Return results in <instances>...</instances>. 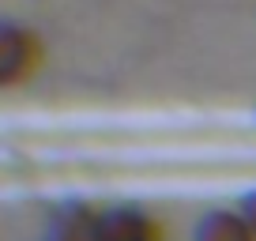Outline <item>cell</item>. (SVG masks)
Listing matches in <instances>:
<instances>
[{"instance_id":"cell-3","label":"cell","mask_w":256,"mask_h":241,"mask_svg":"<svg viewBox=\"0 0 256 241\" xmlns=\"http://www.w3.org/2000/svg\"><path fill=\"white\" fill-rule=\"evenodd\" d=\"M192 241H256V230L245 222L241 211H208L196 222Z\"/></svg>"},{"instance_id":"cell-4","label":"cell","mask_w":256,"mask_h":241,"mask_svg":"<svg viewBox=\"0 0 256 241\" xmlns=\"http://www.w3.org/2000/svg\"><path fill=\"white\" fill-rule=\"evenodd\" d=\"M46 241H98V211L87 208L56 211L46 230Z\"/></svg>"},{"instance_id":"cell-2","label":"cell","mask_w":256,"mask_h":241,"mask_svg":"<svg viewBox=\"0 0 256 241\" xmlns=\"http://www.w3.org/2000/svg\"><path fill=\"white\" fill-rule=\"evenodd\" d=\"M162 230L140 208H106L98 211V241H158Z\"/></svg>"},{"instance_id":"cell-1","label":"cell","mask_w":256,"mask_h":241,"mask_svg":"<svg viewBox=\"0 0 256 241\" xmlns=\"http://www.w3.org/2000/svg\"><path fill=\"white\" fill-rule=\"evenodd\" d=\"M42 64V42L30 26L0 19V90L26 83Z\"/></svg>"},{"instance_id":"cell-5","label":"cell","mask_w":256,"mask_h":241,"mask_svg":"<svg viewBox=\"0 0 256 241\" xmlns=\"http://www.w3.org/2000/svg\"><path fill=\"white\" fill-rule=\"evenodd\" d=\"M241 215H245V222L256 230V192H248L245 200H241Z\"/></svg>"}]
</instances>
